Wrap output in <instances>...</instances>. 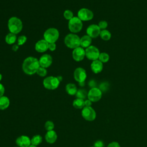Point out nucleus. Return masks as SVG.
I'll use <instances>...</instances> for the list:
<instances>
[{"label": "nucleus", "mask_w": 147, "mask_h": 147, "mask_svg": "<svg viewBox=\"0 0 147 147\" xmlns=\"http://www.w3.org/2000/svg\"><path fill=\"white\" fill-rule=\"evenodd\" d=\"M65 45L70 49H75L80 46V38L75 33H69L64 38Z\"/></svg>", "instance_id": "7ed1b4c3"}, {"label": "nucleus", "mask_w": 147, "mask_h": 147, "mask_svg": "<svg viewBox=\"0 0 147 147\" xmlns=\"http://www.w3.org/2000/svg\"><path fill=\"white\" fill-rule=\"evenodd\" d=\"M83 21L78 17H74L68 21V26L69 31L72 33H77L80 32L83 28Z\"/></svg>", "instance_id": "39448f33"}, {"label": "nucleus", "mask_w": 147, "mask_h": 147, "mask_svg": "<svg viewBox=\"0 0 147 147\" xmlns=\"http://www.w3.org/2000/svg\"><path fill=\"white\" fill-rule=\"evenodd\" d=\"M29 147H37V146H34V145H30Z\"/></svg>", "instance_id": "37998d69"}, {"label": "nucleus", "mask_w": 147, "mask_h": 147, "mask_svg": "<svg viewBox=\"0 0 147 147\" xmlns=\"http://www.w3.org/2000/svg\"><path fill=\"white\" fill-rule=\"evenodd\" d=\"M79 85L80 86H83L84 85V82H82V83H79Z\"/></svg>", "instance_id": "a19ab883"}, {"label": "nucleus", "mask_w": 147, "mask_h": 147, "mask_svg": "<svg viewBox=\"0 0 147 147\" xmlns=\"http://www.w3.org/2000/svg\"><path fill=\"white\" fill-rule=\"evenodd\" d=\"M2 79V74L0 73V82L1 81Z\"/></svg>", "instance_id": "79ce46f5"}, {"label": "nucleus", "mask_w": 147, "mask_h": 147, "mask_svg": "<svg viewBox=\"0 0 147 147\" xmlns=\"http://www.w3.org/2000/svg\"><path fill=\"white\" fill-rule=\"evenodd\" d=\"M90 147H94V146H90Z\"/></svg>", "instance_id": "a18cd8bd"}, {"label": "nucleus", "mask_w": 147, "mask_h": 147, "mask_svg": "<svg viewBox=\"0 0 147 147\" xmlns=\"http://www.w3.org/2000/svg\"><path fill=\"white\" fill-rule=\"evenodd\" d=\"M31 140V145L37 146L42 141V137L40 135H35L32 137Z\"/></svg>", "instance_id": "393cba45"}, {"label": "nucleus", "mask_w": 147, "mask_h": 147, "mask_svg": "<svg viewBox=\"0 0 147 147\" xmlns=\"http://www.w3.org/2000/svg\"><path fill=\"white\" fill-rule=\"evenodd\" d=\"M48 42L44 39L38 40L35 44V50L39 53H43L48 49Z\"/></svg>", "instance_id": "dca6fc26"}, {"label": "nucleus", "mask_w": 147, "mask_h": 147, "mask_svg": "<svg viewBox=\"0 0 147 147\" xmlns=\"http://www.w3.org/2000/svg\"><path fill=\"white\" fill-rule=\"evenodd\" d=\"M7 28L10 33L17 34L21 32L23 28V24L19 18L14 16L11 17L8 20Z\"/></svg>", "instance_id": "f03ea898"}, {"label": "nucleus", "mask_w": 147, "mask_h": 147, "mask_svg": "<svg viewBox=\"0 0 147 147\" xmlns=\"http://www.w3.org/2000/svg\"><path fill=\"white\" fill-rule=\"evenodd\" d=\"M72 56L74 60L76 61H80L83 60L86 56L85 49L80 46L73 49Z\"/></svg>", "instance_id": "f8f14e48"}, {"label": "nucleus", "mask_w": 147, "mask_h": 147, "mask_svg": "<svg viewBox=\"0 0 147 147\" xmlns=\"http://www.w3.org/2000/svg\"><path fill=\"white\" fill-rule=\"evenodd\" d=\"M27 40V37L24 36V35H21L18 38H17V44L20 46V45H24Z\"/></svg>", "instance_id": "c756f323"}, {"label": "nucleus", "mask_w": 147, "mask_h": 147, "mask_svg": "<svg viewBox=\"0 0 147 147\" xmlns=\"http://www.w3.org/2000/svg\"><path fill=\"white\" fill-rule=\"evenodd\" d=\"M102 96V91L97 87L91 88L87 93V98L92 102L99 101Z\"/></svg>", "instance_id": "9d476101"}, {"label": "nucleus", "mask_w": 147, "mask_h": 147, "mask_svg": "<svg viewBox=\"0 0 147 147\" xmlns=\"http://www.w3.org/2000/svg\"><path fill=\"white\" fill-rule=\"evenodd\" d=\"M57 138V135L55 131L53 130L47 131L45 136V139L46 141L49 144H53L56 142Z\"/></svg>", "instance_id": "a211bd4d"}, {"label": "nucleus", "mask_w": 147, "mask_h": 147, "mask_svg": "<svg viewBox=\"0 0 147 147\" xmlns=\"http://www.w3.org/2000/svg\"><path fill=\"white\" fill-rule=\"evenodd\" d=\"M56 48V44L55 42L48 44V49L51 51H54Z\"/></svg>", "instance_id": "473e14b6"}, {"label": "nucleus", "mask_w": 147, "mask_h": 147, "mask_svg": "<svg viewBox=\"0 0 147 147\" xmlns=\"http://www.w3.org/2000/svg\"><path fill=\"white\" fill-rule=\"evenodd\" d=\"M82 115L85 120L87 121H93L96 118V114L94 109L91 106H85L82 110Z\"/></svg>", "instance_id": "6e6552de"}, {"label": "nucleus", "mask_w": 147, "mask_h": 147, "mask_svg": "<svg viewBox=\"0 0 147 147\" xmlns=\"http://www.w3.org/2000/svg\"><path fill=\"white\" fill-rule=\"evenodd\" d=\"M36 74L41 77H45L47 75V68H43L42 67H40L38 68V69H37V71L36 72Z\"/></svg>", "instance_id": "cd10ccee"}, {"label": "nucleus", "mask_w": 147, "mask_h": 147, "mask_svg": "<svg viewBox=\"0 0 147 147\" xmlns=\"http://www.w3.org/2000/svg\"><path fill=\"white\" fill-rule=\"evenodd\" d=\"M91 105H92V102L91 100H90L89 99H87L84 100V105L86 107H90L91 106Z\"/></svg>", "instance_id": "4c0bfd02"}, {"label": "nucleus", "mask_w": 147, "mask_h": 147, "mask_svg": "<svg viewBox=\"0 0 147 147\" xmlns=\"http://www.w3.org/2000/svg\"><path fill=\"white\" fill-rule=\"evenodd\" d=\"M100 29L96 24H91L89 25L86 29V33L90 37L96 38L98 37L100 33Z\"/></svg>", "instance_id": "ddd939ff"}, {"label": "nucleus", "mask_w": 147, "mask_h": 147, "mask_svg": "<svg viewBox=\"0 0 147 147\" xmlns=\"http://www.w3.org/2000/svg\"><path fill=\"white\" fill-rule=\"evenodd\" d=\"M43 36L48 43L56 42L59 37V32L56 28H49L44 32Z\"/></svg>", "instance_id": "20e7f679"}, {"label": "nucleus", "mask_w": 147, "mask_h": 147, "mask_svg": "<svg viewBox=\"0 0 147 147\" xmlns=\"http://www.w3.org/2000/svg\"><path fill=\"white\" fill-rule=\"evenodd\" d=\"M78 91L77 87L74 83H68L65 86V91L69 95H75Z\"/></svg>", "instance_id": "aec40b11"}, {"label": "nucleus", "mask_w": 147, "mask_h": 147, "mask_svg": "<svg viewBox=\"0 0 147 147\" xmlns=\"http://www.w3.org/2000/svg\"><path fill=\"white\" fill-rule=\"evenodd\" d=\"M4 93H5V87L2 84L0 83V97L3 96Z\"/></svg>", "instance_id": "c9c22d12"}, {"label": "nucleus", "mask_w": 147, "mask_h": 147, "mask_svg": "<svg viewBox=\"0 0 147 147\" xmlns=\"http://www.w3.org/2000/svg\"><path fill=\"white\" fill-rule=\"evenodd\" d=\"M60 80L58 79L57 76H49L46 77L43 80V86L44 87L48 90H53L56 89L59 84Z\"/></svg>", "instance_id": "423d86ee"}, {"label": "nucleus", "mask_w": 147, "mask_h": 147, "mask_svg": "<svg viewBox=\"0 0 147 147\" xmlns=\"http://www.w3.org/2000/svg\"><path fill=\"white\" fill-rule=\"evenodd\" d=\"M87 93L88 92H87V91L84 89H79L78 90L75 95L77 98H80L84 100V99L87 97Z\"/></svg>", "instance_id": "a878e982"}, {"label": "nucleus", "mask_w": 147, "mask_h": 147, "mask_svg": "<svg viewBox=\"0 0 147 147\" xmlns=\"http://www.w3.org/2000/svg\"><path fill=\"white\" fill-rule=\"evenodd\" d=\"M109 59H110V56L108 53L106 52H102V53H100L98 60H100L102 63H105L109 61Z\"/></svg>", "instance_id": "bb28decb"}, {"label": "nucleus", "mask_w": 147, "mask_h": 147, "mask_svg": "<svg viewBox=\"0 0 147 147\" xmlns=\"http://www.w3.org/2000/svg\"><path fill=\"white\" fill-rule=\"evenodd\" d=\"M107 83H102V84H100V90H101V91H102V90H105L106 89H107Z\"/></svg>", "instance_id": "e433bc0d"}, {"label": "nucleus", "mask_w": 147, "mask_h": 147, "mask_svg": "<svg viewBox=\"0 0 147 147\" xmlns=\"http://www.w3.org/2000/svg\"><path fill=\"white\" fill-rule=\"evenodd\" d=\"M16 143L19 147H29L31 145V140L28 136L22 135L16 139Z\"/></svg>", "instance_id": "2eb2a0df"}, {"label": "nucleus", "mask_w": 147, "mask_h": 147, "mask_svg": "<svg viewBox=\"0 0 147 147\" xmlns=\"http://www.w3.org/2000/svg\"><path fill=\"white\" fill-rule=\"evenodd\" d=\"M73 106L77 109H81L84 107V100L80 98L75 99L72 103Z\"/></svg>", "instance_id": "5701e85b"}, {"label": "nucleus", "mask_w": 147, "mask_h": 147, "mask_svg": "<svg viewBox=\"0 0 147 147\" xmlns=\"http://www.w3.org/2000/svg\"><path fill=\"white\" fill-rule=\"evenodd\" d=\"M55 125L53 122L51 121H47L45 123V128L47 131H50L53 130Z\"/></svg>", "instance_id": "7c9ffc66"}, {"label": "nucleus", "mask_w": 147, "mask_h": 147, "mask_svg": "<svg viewBox=\"0 0 147 147\" xmlns=\"http://www.w3.org/2000/svg\"><path fill=\"white\" fill-rule=\"evenodd\" d=\"M107 147H121L119 144L116 141H113L108 144Z\"/></svg>", "instance_id": "72a5a7b5"}, {"label": "nucleus", "mask_w": 147, "mask_h": 147, "mask_svg": "<svg viewBox=\"0 0 147 147\" xmlns=\"http://www.w3.org/2000/svg\"><path fill=\"white\" fill-rule=\"evenodd\" d=\"M92 42V38L87 34L83 36L80 38V47L83 48H87L91 45Z\"/></svg>", "instance_id": "6ab92c4d"}, {"label": "nucleus", "mask_w": 147, "mask_h": 147, "mask_svg": "<svg viewBox=\"0 0 147 147\" xmlns=\"http://www.w3.org/2000/svg\"><path fill=\"white\" fill-rule=\"evenodd\" d=\"M10 105V100L8 97L2 96L0 97V110H3L6 109Z\"/></svg>", "instance_id": "4be33fe9"}, {"label": "nucleus", "mask_w": 147, "mask_h": 147, "mask_svg": "<svg viewBox=\"0 0 147 147\" xmlns=\"http://www.w3.org/2000/svg\"><path fill=\"white\" fill-rule=\"evenodd\" d=\"M100 52L98 48L94 45H90L85 49L86 57L90 60H96L99 58Z\"/></svg>", "instance_id": "0eeeda50"}, {"label": "nucleus", "mask_w": 147, "mask_h": 147, "mask_svg": "<svg viewBox=\"0 0 147 147\" xmlns=\"http://www.w3.org/2000/svg\"><path fill=\"white\" fill-rule=\"evenodd\" d=\"M94 146V147H103L104 144H103V141H102L100 140H98V141H96L95 142Z\"/></svg>", "instance_id": "f704fd0d"}, {"label": "nucleus", "mask_w": 147, "mask_h": 147, "mask_svg": "<svg viewBox=\"0 0 147 147\" xmlns=\"http://www.w3.org/2000/svg\"><path fill=\"white\" fill-rule=\"evenodd\" d=\"M63 16L67 20H68V21L74 17L73 12L70 10H65L64 11Z\"/></svg>", "instance_id": "c85d7f7f"}, {"label": "nucleus", "mask_w": 147, "mask_h": 147, "mask_svg": "<svg viewBox=\"0 0 147 147\" xmlns=\"http://www.w3.org/2000/svg\"><path fill=\"white\" fill-rule=\"evenodd\" d=\"M14 147H19V146H14Z\"/></svg>", "instance_id": "c03bdc74"}, {"label": "nucleus", "mask_w": 147, "mask_h": 147, "mask_svg": "<svg viewBox=\"0 0 147 147\" xmlns=\"http://www.w3.org/2000/svg\"><path fill=\"white\" fill-rule=\"evenodd\" d=\"M5 42L9 45H13L17 41V37L16 34L9 32L6 35L5 38Z\"/></svg>", "instance_id": "412c9836"}, {"label": "nucleus", "mask_w": 147, "mask_h": 147, "mask_svg": "<svg viewBox=\"0 0 147 147\" xmlns=\"http://www.w3.org/2000/svg\"><path fill=\"white\" fill-rule=\"evenodd\" d=\"M98 25L99 27V28L100 29V30L101 29L103 30V29H106L107 28V27L108 26V23L107 21L103 20V21H99Z\"/></svg>", "instance_id": "2f4dec72"}, {"label": "nucleus", "mask_w": 147, "mask_h": 147, "mask_svg": "<svg viewBox=\"0 0 147 147\" xmlns=\"http://www.w3.org/2000/svg\"><path fill=\"white\" fill-rule=\"evenodd\" d=\"M77 17L82 21H88L91 20L94 17L93 12L87 8H81L79 10L77 14Z\"/></svg>", "instance_id": "1a4fd4ad"}, {"label": "nucleus", "mask_w": 147, "mask_h": 147, "mask_svg": "<svg viewBox=\"0 0 147 147\" xmlns=\"http://www.w3.org/2000/svg\"><path fill=\"white\" fill-rule=\"evenodd\" d=\"M74 79L79 83L84 82L87 78V73L86 70L82 67L76 68L74 72Z\"/></svg>", "instance_id": "9b49d317"}, {"label": "nucleus", "mask_w": 147, "mask_h": 147, "mask_svg": "<svg viewBox=\"0 0 147 147\" xmlns=\"http://www.w3.org/2000/svg\"><path fill=\"white\" fill-rule=\"evenodd\" d=\"M99 36L104 41H109L111 37V33L106 29L101 30Z\"/></svg>", "instance_id": "b1692460"}, {"label": "nucleus", "mask_w": 147, "mask_h": 147, "mask_svg": "<svg viewBox=\"0 0 147 147\" xmlns=\"http://www.w3.org/2000/svg\"><path fill=\"white\" fill-rule=\"evenodd\" d=\"M40 67L47 68L50 67L52 63L53 59L49 54H44L38 59Z\"/></svg>", "instance_id": "4468645a"}, {"label": "nucleus", "mask_w": 147, "mask_h": 147, "mask_svg": "<svg viewBox=\"0 0 147 147\" xmlns=\"http://www.w3.org/2000/svg\"><path fill=\"white\" fill-rule=\"evenodd\" d=\"M18 48H19V45L17 44H13V46H12V48H11V49H12V51H14V52H16L17 51H18Z\"/></svg>", "instance_id": "58836bf2"}, {"label": "nucleus", "mask_w": 147, "mask_h": 147, "mask_svg": "<svg viewBox=\"0 0 147 147\" xmlns=\"http://www.w3.org/2000/svg\"><path fill=\"white\" fill-rule=\"evenodd\" d=\"M90 67L92 72L97 74L102 71L103 68V63H102L100 60L98 59V60L92 61Z\"/></svg>", "instance_id": "f3484780"}, {"label": "nucleus", "mask_w": 147, "mask_h": 147, "mask_svg": "<svg viewBox=\"0 0 147 147\" xmlns=\"http://www.w3.org/2000/svg\"><path fill=\"white\" fill-rule=\"evenodd\" d=\"M40 67L38 59L33 56H29L26 57L24 60L22 65L24 72L29 75L36 74V72Z\"/></svg>", "instance_id": "f257e3e1"}, {"label": "nucleus", "mask_w": 147, "mask_h": 147, "mask_svg": "<svg viewBox=\"0 0 147 147\" xmlns=\"http://www.w3.org/2000/svg\"><path fill=\"white\" fill-rule=\"evenodd\" d=\"M57 78H58V79L60 80V82H61V80H62V79H63V78H62V77L61 76H57Z\"/></svg>", "instance_id": "ea45409f"}]
</instances>
